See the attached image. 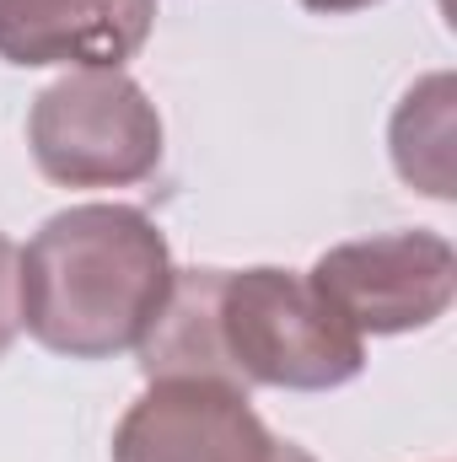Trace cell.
Returning a JSON list of instances; mask_svg holds the SVG:
<instances>
[{"label": "cell", "mask_w": 457, "mask_h": 462, "mask_svg": "<svg viewBox=\"0 0 457 462\" xmlns=\"http://www.w3.org/2000/svg\"><path fill=\"white\" fill-rule=\"evenodd\" d=\"M135 355L145 382L210 376L280 393H334L366 371V339L307 274L275 263L173 269L167 301Z\"/></svg>", "instance_id": "obj_1"}, {"label": "cell", "mask_w": 457, "mask_h": 462, "mask_svg": "<svg viewBox=\"0 0 457 462\" xmlns=\"http://www.w3.org/2000/svg\"><path fill=\"white\" fill-rule=\"evenodd\" d=\"M173 285V247L135 205H70L16 247L22 328L65 360H114L145 339Z\"/></svg>", "instance_id": "obj_2"}, {"label": "cell", "mask_w": 457, "mask_h": 462, "mask_svg": "<svg viewBox=\"0 0 457 462\" xmlns=\"http://www.w3.org/2000/svg\"><path fill=\"white\" fill-rule=\"evenodd\" d=\"M162 114L124 70H70L33 97L27 145L60 189H129L162 167Z\"/></svg>", "instance_id": "obj_3"}, {"label": "cell", "mask_w": 457, "mask_h": 462, "mask_svg": "<svg viewBox=\"0 0 457 462\" xmlns=\"http://www.w3.org/2000/svg\"><path fill=\"white\" fill-rule=\"evenodd\" d=\"M307 280L360 339L415 334L447 318L457 296V253L442 231H382L329 247Z\"/></svg>", "instance_id": "obj_4"}, {"label": "cell", "mask_w": 457, "mask_h": 462, "mask_svg": "<svg viewBox=\"0 0 457 462\" xmlns=\"http://www.w3.org/2000/svg\"><path fill=\"white\" fill-rule=\"evenodd\" d=\"M280 447L247 387L210 376H156L114 430V462H280Z\"/></svg>", "instance_id": "obj_5"}, {"label": "cell", "mask_w": 457, "mask_h": 462, "mask_svg": "<svg viewBox=\"0 0 457 462\" xmlns=\"http://www.w3.org/2000/svg\"><path fill=\"white\" fill-rule=\"evenodd\" d=\"M156 0H16L0 16V60L76 65V70H124L151 38Z\"/></svg>", "instance_id": "obj_6"}, {"label": "cell", "mask_w": 457, "mask_h": 462, "mask_svg": "<svg viewBox=\"0 0 457 462\" xmlns=\"http://www.w3.org/2000/svg\"><path fill=\"white\" fill-rule=\"evenodd\" d=\"M387 151L409 189L452 199V76H425L420 87L404 92L387 124Z\"/></svg>", "instance_id": "obj_7"}, {"label": "cell", "mask_w": 457, "mask_h": 462, "mask_svg": "<svg viewBox=\"0 0 457 462\" xmlns=\"http://www.w3.org/2000/svg\"><path fill=\"white\" fill-rule=\"evenodd\" d=\"M22 334V307H16V242L0 231V355Z\"/></svg>", "instance_id": "obj_8"}, {"label": "cell", "mask_w": 457, "mask_h": 462, "mask_svg": "<svg viewBox=\"0 0 457 462\" xmlns=\"http://www.w3.org/2000/svg\"><path fill=\"white\" fill-rule=\"evenodd\" d=\"M296 5H307L312 16H350V11H366L377 0H296Z\"/></svg>", "instance_id": "obj_9"}, {"label": "cell", "mask_w": 457, "mask_h": 462, "mask_svg": "<svg viewBox=\"0 0 457 462\" xmlns=\"http://www.w3.org/2000/svg\"><path fill=\"white\" fill-rule=\"evenodd\" d=\"M280 462H318V457H312L307 447H296V441H285V447H280Z\"/></svg>", "instance_id": "obj_10"}, {"label": "cell", "mask_w": 457, "mask_h": 462, "mask_svg": "<svg viewBox=\"0 0 457 462\" xmlns=\"http://www.w3.org/2000/svg\"><path fill=\"white\" fill-rule=\"evenodd\" d=\"M11 5H16V0H0V16H5V11H11Z\"/></svg>", "instance_id": "obj_11"}]
</instances>
